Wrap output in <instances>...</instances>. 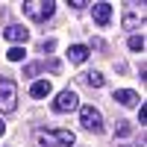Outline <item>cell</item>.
Returning <instances> with one entry per match:
<instances>
[{
	"label": "cell",
	"instance_id": "1",
	"mask_svg": "<svg viewBox=\"0 0 147 147\" xmlns=\"http://www.w3.org/2000/svg\"><path fill=\"white\" fill-rule=\"evenodd\" d=\"M35 138L41 147H74V141H77L71 129H38Z\"/></svg>",
	"mask_w": 147,
	"mask_h": 147
},
{
	"label": "cell",
	"instance_id": "2",
	"mask_svg": "<svg viewBox=\"0 0 147 147\" xmlns=\"http://www.w3.org/2000/svg\"><path fill=\"white\" fill-rule=\"evenodd\" d=\"M15 109H18V85H15V80L0 74V112L9 115Z\"/></svg>",
	"mask_w": 147,
	"mask_h": 147
},
{
	"label": "cell",
	"instance_id": "3",
	"mask_svg": "<svg viewBox=\"0 0 147 147\" xmlns=\"http://www.w3.org/2000/svg\"><path fill=\"white\" fill-rule=\"evenodd\" d=\"M56 12V3L53 0H30V3H24V15H27L30 21H47Z\"/></svg>",
	"mask_w": 147,
	"mask_h": 147
},
{
	"label": "cell",
	"instance_id": "4",
	"mask_svg": "<svg viewBox=\"0 0 147 147\" xmlns=\"http://www.w3.org/2000/svg\"><path fill=\"white\" fill-rule=\"evenodd\" d=\"M80 124L88 132H103V112L97 106H82L80 109Z\"/></svg>",
	"mask_w": 147,
	"mask_h": 147
},
{
	"label": "cell",
	"instance_id": "5",
	"mask_svg": "<svg viewBox=\"0 0 147 147\" xmlns=\"http://www.w3.org/2000/svg\"><path fill=\"white\" fill-rule=\"evenodd\" d=\"M74 109H80V97L74 88H62L56 94V100H53V112L59 115H65V112H74Z\"/></svg>",
	"mask_w": 147,
	"mask_h": 147
},
{
	"label": "cell",
	"instance_id": "6",
	"mask_svg": "<svg viewBox=\"0 0 147 147\" xmlns=\"http://www.w3.org/2000/svg\"><path fill=\"white\" fill-rule=\"evenodd\" d=\"M3 38L12 41V44H24V41L30 38V30H27V27H21V24H9V27L3 30Z\"/></svg>",
	"mask_w": 147,
	"mask_h": 147
},
{
	"label": "cell",
	"instance_id": "7",
	"mask_svg": "<svg viewBox=\"0 0 147 147\" xmlns=\"http://www.w3.org/2000/svg\"><path fill=\"white\" fill-rule=\"evenodd\" d=\"M91 15H94L97 27H106V24L112 21V3H94L91 6Z\"/></svg>",
	"mask_w": 147,
	"mask_h": 147
},
{
	"label": "cell",
	"instance_id": "8",
	"mask_svg": "<svg viewBox=\"0 0 147 147\" xmlns=\"http://www.w3.org/2000/svg\"><path fill=\"white\" fill-rule=\"evenodd\" d=\"M50 94H53L50 80H35L30 85V97H35V100H44V97H50Z\"/></svg>",
	"mask_w": 147,
	"mask_h": 147
},
{
	"label": "cell",
	"instance_id": "9",
	"mask_svg": "<svg viewBox=\"0 0 147 147\" xmlns=\"http://www.w3.org/2000/svg\"><path fill=\"white\" fill-rule=\"evenodd\" d=\"M112 100L115 103H121V106H136L141 97L132 91V88H115V94H112Z\"/></svg>",
	"mask_w": 147,
	"mask_h": 147
},
{
	"label": "cell",
	"instance_id": "10",
	"mask_svg": "<svg viewBox=\"0 0 147 147\" xmlns=\"http://www.w3.org/2000/svg\"><path fill=\"white\" fill-rule=\"evenodd\" d=\"M88 56H91V50H88L85 44H71V47H68V59H71L74 65H82Z\"/></svg>",
	"mask_w": 147,
	"mask_h": 147
},
{
	"label": "cell",
	"instance_id": "11",
	"mask_svg": "<svg viewBox=\"0 0 147 147\" xmlns=\"http://www.w3.org/2000/svg\"><path fill=\"white\" fill-rule=\"evenodd\" d=\"M80 82L91 85V88H103V85H106V77H103L100 71H85V74H80Z\"/></svg>",
	"mask_w": 147,
	"mask_h": 147
},
{
	"label": "cell",
	"instance_id": "12",
	"mask_svg": "<svg viewBox=\"0 0 147 147\" xmlns=\"http://www.w3.org/2000/svg\"><path fill=\"white\" fill-rule=\"evenodd\" d=\"M24 56H27V50H24L21 44H12L9 50H6V59H9V62H24Z\"/></svg>",
	"mask_w": 147,
	"mask_h": 147
},
{
	"label": "cell",
	"instance_id": "13",
	"mask_svg": "<svg viewBox=\"0 0 147 147\" xmlns=\"http://www.w3.org/2000/svg\"><path fill=\"white\" fill-rule=\"evenodd\" d=\"M124 27H127V30H132V27H144V15L127 12V15H124Z\"/></svg>",
	"mask_w": 147,
	"mask_h": 147
},
{
	"label": "cell",
	"instance_id": "14",
	"mask_svg": "<svg viewBox=\"0 0 147 147\" xmlns=\"http://www.w3.org/2000/svg\"><path fill=\"white\" fill-rule=\"evenodd\" d=\"M132 132V124L129 121H118V127H115V138H127Z\"/></svg>",
	"mask_w": 147,
	"mask_h": 147
},
{
	"label": "cell",
	"instance_id": "15",
	"mask_svg": "<svg viewBox=\"0 0 147 147\" xmlns=\"http://www.w3.org/2000/svg\"><path fill=\"white\" fill-rule=\"evenodd\" d=\"M127 44H129V50H132V53H141V50H144V35H129V41H127Z\"/></svg>",
	"mask_w": 147,
	"mask_h": 147
},
{
	"label": "cell",
	"instance_id": "16",
	"mask_svg": "<svg viewBox=\"0 0 147 147\" xmlns=\"http://www.w3.org/2000/svg\"><path fill=\"white\" fill-rule=\"evenodd\" d=\"M68 6H71V9H85V6H91V3H88V0H71Z\"/></svg>",
	"mask_w": 147,
	"mask_h": 147
},
{
	"label": "cell",
	"instance_id": "17",
	"mask_svg": "<svg viewBox=\"0 0 147 147\" xmlns=\"http://www.w3.org/2000/svg\"><path fill=\"white\" fill-rule=\"evenodd\" d=\"M53 47H56V41H53V38H47V41H41V50H44V53H47V50H53Z\"/></svg>",
	"mask_w": 147,
	"mask_h": 147
},
{
	"label": "cell",
	"instance_id": "18",
	"mask_svg": "<svg viewBox=\"0 0 147 147\" xmlns=\"http://www.w3.org/2000/svg\"><path fill=\"white\" fill-rule=\"evenodd\" d=\"M138 124H141V127H144V124H147V112H144V106H141V109H138Z\"/></svg>",
	"mask_w": 147,
	"mask_h": 147
},
{
	"label": "cell",
	"instance_id": "19",
	"mask_svg": "<svg viewBox=\"0 0 147 147\" xmlns=\"http://www.w3.org/2000/svg\"><path fill=\"white\" fill-rule=\"evenodd\" d=\"M3 132H6V124H3V121H0V136H3Z\"/></svg>",
	"mask_w": 147,
	"mask_h": 147
},
{
	"label": "cell",
	"instance_id": "20",
	"mask_svg": "<svg viewBox=\"0 0 147 147\" xmlns=\"http://www.w3.org/2000/svg\"><path fill=\"white\" fill-rule=\"evenodd\" d=\"M124 147H136V144H124Z\"/></svg>",
	"mask_w": 147,
	"mask_h": 147
}]
</instances>
